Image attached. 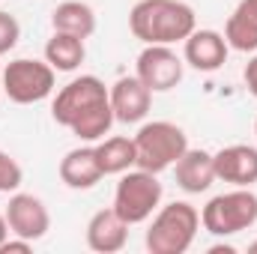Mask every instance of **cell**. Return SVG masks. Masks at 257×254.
<instances>
[{
    "mask_svg": "<svg viewBox=\"0 0 257 254\" xmlns=\"http://www.w3.org/2000/svg\"><path fill=\"white\" fill-rule=\"evenodd\" d=\"M128 27L144 45H174L192 36L197 18L183 0H138L128 12Z\"/></svg>",
    "mask_w": 257,
    "mask_h": 254,
    "instance_id": "cell-2",
    "label": "cell"
},
{
    "mask_svg": "<svg viewBox=\"0 0 257 254\" xmlns=\"http://www.w3.org/2000/svg\"><path fill=\"white\" fill-rule=\"evenodd\" d=\"M128 242V224L120 218V212L111 209H99L90 221H87V245L99 254H117L123 251Z\"/></svg>",
    "mask_w": 257,
    "mask_h": 254,
    "instance_id": "cell-13",
    "label": "cell"
},
{
    "mask_svg": "<svg viewBox=\"0 0 257 254\" xmlns=\"http://www.w3.org/2000/svg\"><path fill=\"white\" fill-rule=\"evenodd\" d=\"M233 12H239L245 21H251L257 27V0H239V6H236Z\"/></svg>",
    "mask_w": 257,
    "mask_h": 254,
    "instance_id": "cell-24",
    "label": "cell"
},
{
    "mask_svg": "<svg viewBox=\"0 0 257 254\" xmlns=\"http://www.w3.org/2000/svg\"><path fill=\"white\" fill-rule=\"evenodd\" d=\"M111 93V108H114V120L117 123H141L150 114L153 105V90L138 78V75H126L120 81H114V87H108Z\"/></svg>",
    "mask_w": 257,
    "mask_h": 254,
    "instance_id": "cell-11",
    "label": "cell"
},
{
    "mask_svg": "<svg viewBox=\"0 0 257 254\" xmlns=\"http://www.w3.org/2000/svg\"><path fill=\"white\" fill-rule=\"evenodd\" d=\"M102 177H105V171L99 165L96 147H75V150L66 153L63 162H60V180L75 191L93 189Z\"/></svg>",
    "mask_w": 257,
    "mask_h": 254,
    "instance_id": "cell-14",
    "label": "cell"
},
{
    "mask_svg": "<svg viewBox=\"0 0 257 254\" xmlns=\"http://www.w3.org/2000/svg\"><path fill=\"white\" fill-rule=\"evenodd\" d=\"M51 27L60 33H72L78 39H90L96 33V12L84 0H63L51 12Z\"/></svg>",
    "mask_w": 257,
    "mask_h": 254,
    "instance_id": "cell-16",
    "label": "cell"
},
{
    "mask_svg": "<svg viewBox=\"0 0 257 254\" xmlns=\"http://www.w3.org/2000/svg\"><path fill=\"white\" fill-rule=\"evenodd\" d=\"M51 117L81 141H102L117 123L111 108V93L96 75L72 78L54 96Z\"/></svg>",
    "mask_w": 257,
    "mask_h": 254,
    "instance_id": "cell-1",
    "label": "cell"
},
{
    "mask_svg": "<svg viewBox=\"0 0 257 254\" xmlns=\"http://www.w3.org/2000/svg\"><path fill=\"white\" fill-rule=\"evenodd\" d=\"M189 150V138L177 123L153 120L144 123L135 135V168H144L150 174H162L180 162V156Z\"/></svg>",
    "mask_w": 257,
    "mask_h": 254,
    "instance_id": "cell-4",
    "label": "cell"
},
{
    "mask_svg": "<svg viewBox=\"0 0 257 254\" xmlns=\"http://www.w3.org/2000/svg\"><path fill=\"white\" fill-rule=\"evenodd\" d=\"M254 135H257V120H254Z\"/></svg>",
    "mask_w": 257,
    "mask_h": 254,
    "instance_id": "cell-28",
    "label": "cell"
},
{
    "mask_svg": "<svg viewBox=\"0 0 257 254\" xmlns=\"http://www.w3.org/2000/svg\"><path fill=\"white\" fill-rule=\"evenodd\" d=\"M162 194H165V189L159 183V174H150L144 168L126 171V174H120V183L114 191V209L132 227V224L147 221L162 206Z\"/></svg>",
    "mask_w": 257,
    "mask_h": 254,
    "instance_id": "cell-6",
    "label": "cell"
},
{
    "mask_svg": "<svg viewBox=\"0 0 257 254\" xmlns=\"http://www.w3.org/2000/svg\"><path fill=\"white\" fill-rule=\"evenodd\" d=\"M183 66H186V60L171 45H147L138 54L135 75L153 93H168V90H174L183 81Z\"/></svg>",
    "mask_w": 257,
    "mask_h": 254,
    "instance_id": "cell-8",
    "label": "cell"
},
{
    "mask_svg": "<svg viewBox=\"0 0 257 254\" xmlns=\"http://www.w3.org/2000/svg\"><path fill=\"white\" fill-rule=\"evenodd\" d=\"M248 254H257V239L251 242V245H248Z\"/></svg>",
    "mask_w": 257,
    "mask_h": 254,
    "instance_id": "cell-27",
    "label": "cell"
},
{
    "mask_svg": "<svg viewBox=\"0 0 257 254\" xmlns=\"http://www.w3.org/2000/svg\"><path fill=\"white\" fill-rule=\"evenodd\" d=\"M200 230V212L186 200L159 206L153 224L147 227V251L153 254H186Z\"/></svg>",
    "mask_w": 257,
    "mask_h": 254,
    "instance_id": "cell-3",
    "label": "cell"
},
{
    "mask_svg": "<svg viewBox=\"0 0 257 254\" xmlns=\"http://www.w3.org/2000/svg\"><path fill=\"white\" fill-rule=\"evenodd\" d=\"M9 233H12V230H9V224H6V215H0V245L9 239Z\"/></svg>",
    "mask_w": 257,
    "mask_h": 254,
    "instance_id": "cell-26",
    "label": "cell"
},
{
    "mask_svg": "<svg viewBox=\"0 0 257 254\" xmlns=\"http://www.w3.org/2000/svg\"><path fill=\"white\" fill-rule=\"evenodd\" d=\"M0 87L3 96L15 105H36L54 93V69L48 60H30L18 57L0 72Z\"/></svg>",
    "mask_w": 257,
    "mask_h": 254,
    "instance_id": "cell-7",
    "label": "cell"
},
{
    "mask_svg": "<svg viewBox=\"0 0 257 254\" xmlns=\"http://www.w3.org/2000/svg\"><path fill=\"white\" fill-rule=\"evenodd\" d=\"M0 93H3V87H0Z\"/></svg>",
    "mask_w": 257,
    "mask_h": 254,
    "instance_id": "cell-29",
    "label": "cell"
},
{
    "mask_svg": "<svg viewBox=\"0 0 257 254\" xmlns=\"http://www.w3.org/2000/svg\"><path fill=\"white\" fill-rule=\"evenodd\" d=\"M6 224L12 230V236H21V239H42L51 227V215H48V206L36 197V194H27V191H15L6 203Z\"/></svg>",
    "mask_w": 257,
    "mask_h": 254,
    "instance_id": "cell-9",
    "label": "cell"
},
{
    "mask_svg": "<svg viewBox=\"0 0 257 254\" xmlns=\"http://www.w3.org/2000/svg\"><path fill=\"white\" fill-rule=\"evenodd\" d=\"M177 174V186L189 194H200L215 183V165H212V153L206 150H186L180 156V162L174 165Z\"/></svg>",
    "mask_w": 257,
    "mask_h": 254,
    "instance_id": "cell-15",
    "label": "cell"
},
{
    "mask_svg": "<svg viewBox=\"0 0 257 254\" xmlns=\"http://www.w3.org/2000/svg\"><path fill=\"white\" fill-rule=\"evenodd\" d=\"M30 248H33V242H30V239L12 236V239H6V242L0 245V254H27Z\"/></svg>",
    "mask_w": 257,
    "mask_h": 254,
    "instance_id": "cell-22",
    "label": "cell"
},
{
    "mask_svg": "<svg viewBox=\"0 0 257 254\" xmlns=\"http://www.w3.org/2000/svg\"><path fill=\"white\" fill-rule=\"evenodd\" d=\"M21 180H24L21 165H18L9 153H3V150H0V194L15 191L18 186H21Z\"/></svg>",
    "mask_w": 257,
    "mask_h": 254,
    "instance_id": "cell-20",
    "label": "cell"
},
{
    "mask_svg": "<svg viewBox=\"0 0 257 254\" xmlns=\"http://www.w3.org/2000/svg\"><path fill=\"white\" fill-rule=\"evenodd\" d=\"M200 224L212 236H236L257 224V194L251 189H233L215 194L200 209Z\"/></svg>",
    "mask_w": 257,
    "mask_h": 254,
    "instance_id": "cell-5",
    "label": "cell"
},
{
    "mask_svg": "<svg viewBox=\"0 0 257 254\" xmlns=\"http://www.w3.org/2000/svg\"><path fill=\"white\" fill-rule=\"evenodd\" d=\"M183 45H186L183 60L197 72H218L227 63V54H230V45H227L224 33H218V30H197L194 27L192 36Z\"/></svg>",
    "mask_w": 257,
    "mask_h": 254,
    "instance_id": "cell-12",
    "label": "cell"
},
{
    "mask_svg": "<svg viewBox=\"0 0 257 254\" xmlns=\"http://www.w3.org/2000/svg\"><path fill=\"white\" fill-rule=\"evenodd\" d=\"M215 180L230 183L233 189H251L257 183V147L248 144H230L212 153Z\"/></svg>",
    "mask_w": 257,
    "mask_h": 254,
    "instance_id": "cell-10",
    "label": "cell"
},
{
    "mask_svg": "<svg viewBox=\"0 0 257 254\" xmlns=\"http://www.w3.org/2000/svg\"><path fill=\"white\" fill-rule=\"evenodd\" d=\"M242 75H245V87H248V93L257 99V54L245 63V72H242Z\"/></svg>",
    "mask_w": 257,
    "mask_h": 254,
    "instance_id": "cell-23",
    "label": "cell"
},
{
    "mask_svg": "<svg viewBox=\"0 0 257 254\" xmlns=\"http://www.w3.org/2000/svg\"><path fill=\"white\" fill-rule=\"evenodd\" d=\"M209 254H236V248H233V245L218 242V245H212V248H209Z\"/></svg>",
    "mask_w": 257,
    "mask_h": 254,
    "instance_id": "cell-25",
    "label": "cell"
},
{
    "mask_svg": "<svg viewBox=\"0 0 257 254\" xmlns=\"http://www.w3.org/2000/svg\"><path fill=\"white\" fill-rule=\"evenodd\" d=\"M84 57H87L84 39H78L72 33L54 30V36L45 42V60L51 63L54 72H75L78 66L84 63Z\"/></svg>",
    "mask_w": 257,
    "mask_h": 254,
    "instance_id": "cell-17",
    "label": "cell"
},
{
    "mask_svg": "<svg viewBox=\"0 0 257 254\" xmlns=\"http://www.w3.org/2000/svg\"><path fill=\"white\" fill-rule=\"evenodd\" d=\"M21 39V24L15 21V15L0 9V54H9Z\"/></svg>",
    "mask_w": 257,
    "mask_h": 254,
    "instance_id": "cell-21",
    "label": "cell"
},
{
    "mask_svg": "<svg viewBox=\"0 0 257 254\" xmlns=\"http://www.w3.org/2000/svg\"><path fill=\"white\" fill-rule=\"evenodd\" d=\"M224 39L233 51H242V54H251L257 51V27L251 21H245L239 12H233L224 24Z\"/></svg>",
    "mask_w": 257,
    "mask_h": 254,
    "instance_id": "cell-19",
    "label": "cell"
},
{
    "mask_svg": "<svg viewBox=\"0 0 257 254\" xmlns=\"http://www.w3.org/2000/svg\"><path fill=\"white\" fill-rule=\"evenodd\" d=\"M96 156H99V165H102L105 177H111V174H126V171L135 168V159H138V153H135V138H123V135H117V138H102V141L96 144Z\"/></svg>",
    "mask_w": 257,
    "mask_h": 254,
    "instance_id": "cell-18",
    "label": "cell"
}]
</instances>
